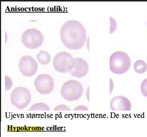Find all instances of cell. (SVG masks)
Segmentation results:
<instances>
[{"label":"cell","mask_w":147,"mask_h":137,"mask_svg":"<svg viewBox=\"0 0 147 137\" xmlns=\"http://www.w3.org/2000/svg\"><path fill=\"white\" fill-rule=\"evenodd\" d=\"M60 38L66 48L78 50L85 44L87 34L85 29L81 23L76 20L67 21L60 30Z\"/></svg>","instance_id":"obj_1"},{"label":"cell","mask_w":147,"mask_h":137,"mask_svg":"<svg viewBox=\"0 0 147 137\" xmlns=\"http://www.w3.org/2000/svg\"><path fill=\"white\" fill-rule=\"evenodd\" d=\"M131 66V59L128 54L123 52H116L111 56L110 69L113 74H125L129 70Z\"/></svg>","instance_id":"obj_2"},{"label":"cell","mask_w":147,"mask_h":137,"mask_svg":"<svg viewBox=\"0 0 147 137\" xmlns=\"http://www.w3.org/2000/svg\"><path fill=\"white\" fill-rule=\"evenodd\" d=\"M83 90L82 85L79 82L71 80L63 84L61 89V94L67 101H74L81 97Z\"/></svg>","instance_id":"obj_3"},{"label":"cell","mask_w":147,"mask_h":137,"mask_svg":"<svg viewBox=\"0 0 147 137\" xmlns=\"http://www.w3.org/2000/svg\"><path fill=\"white\" fill-rule=\"evenodd\" d=\"M53 65L54 69L58 72L70 73L75 66V59L69 53L61 52L55 56L53 60Z\"/></svg>","instance_id":"obj_4"},{"label":"cell","mask_w":147,"mask_h":137,"mask_svg":"<svg viewBox=\"0 0 147 137\" xmlns=\"http://www.w3.org/2000/svg\"><path fill=\"white\" fill-rule=\"evenodd\" d=\"M10 100L13 106L18 109H22L26 108L31 102V94L26 88L18 87L12 91Z\"/></svg>","instance_id":"obj_5"},{"label":"cell","mask_w":147,"mask_h":137,"mask_svg":"<svg viewBox=\"0 0 147 137\" xmlns=\"http://www.w3.org/2000/svg\"><path fill=\"white\" fill-rule=\"evenodd\" d=\"M21 40L22 43L27 48L35 49L43 44L44 37L40 31L35 28H31L24 32Z\"/></svg>","instance_id":"obj_6"},{"label":"cell","mask_w":147,"mask_h":137,"mask_svg":"<svg viewBox=\"0 0 147 137\" xmlns=\"http://www.w3.org/2000/svg\"><path fill=\"white\" fill-rule=\"evenodd\" d=\"M34 85L36 90L39 93L43 95L49 94L53 90L54 80L48 74H42L36 78Z\"/></svg>","instance_id":"obj_7"},{"label":"cell","mask_w":147,"mask_h":137,"mask_svg":"<svg viewBox=\"0 0 147 137\" xmlns=\"http://www.w3.org/2000/svg\"><path fill=\"white\" fill-rule=\"evenodd\" d=\"M19 67L20 71L23 75L26 77H32L37 72L38 63L32 56L26 55L21 58Z\"/></svg>","instance_id":"obj_8"},{"label":"cell","mask_w":147,"mask_h":137,"mask_svg":"<svg viewBox=\"0 0 147 137\" xmlns=\"http://www.w3.org/2000/svg\"><path fill=\"white\" fill-rule=\"evenodd\" d=\"M110 107L113 111H130L131 109V103L127 97L119 96L112 99Z\"/></svg>","instance_id":"obj_9"},{"label":"cell","mask_w":147,"mask_h":137,"mask_svg":"<svg viewBox=\"0 0 147 137\" xmlns=\"http://www.w3.org/2000/svg\"><path fill=\"white\" fill-rule=\"evenodd\" d=\"M75 66L69 74L74 77L81 78L84 77L89 71L87 62L81 58L75 59Z\"/></svg>","instance_id":"obj_10"},{"label":"cell","mask_w":147,"mask_h":137,"mask_svg":"<svg viewBox=\"0 0 147 137\" xmlns=\"http://www.w3.org/2000/svg\"><path fill=\"white\" fill-rule=\"evenodd\" d=\"M37 60L42 65H45L49 63L51 60V57L47 52L41 51L37 55Z\"/></svg>","instance_id":"obj_11"},{"label":"cell","mask_w":147,"mask_h":137,"mask_svg":"<svg viewBox=\"0 0 147 137\" xmlns=\"http://www.w3.org/2000/svg\"><path fill=\"white\" fill-rule=\"evenodd\" d=\"M134 68L135 71L138 74H143L146 71L147 65L144 61L139 60L135 63Z\"/></svg>","instance_id":"obj_12"},{"label":"cell","mask_w":147,"mask_h":137,"mask_svg":"<svg viewBox=\"0 0 147 137\" xmlns=\"http://www.w3.org/2000/svg\"><path fill=\"white\" fill-rule=\"evenodd\" d=\"M29 110L33 111H49L50 109L49 106L44 103H36L33 104L30 108Z\"/></svg>","instance_id":"obj_13"},{"label":"cell","mask_w":147,"mask_h":137,"mask_svg":"<svg viewBox=\"0 0 147 137\" xmlns=\"http://www.w3.org/2000/svg\"><path fill=\"white\" fill-rule=\"evenodd\" d=\"M141 90L142 95L147 98V78L142 82L141 86Z\"/></svg>","instance_id":"obj_14"},{"label":"cell","mask_w":147,"mask_h":137,"mask_svg":"<svg viewBox=\"0 0 147 137\" xmlns=\"http://www.w3.org/2000/svg\"><path fill=\"white\" fill-rule=\"evenodd\" d=\"M54 111H71L70 108L66 105H61L55 107Z\"/></svg>","instance_id":"obj_15"},{"label":"cell","mask_w":147,"mask_h":137,"mask_svg":"<svg viewBox=\"0 0 147 137\" xmlns=\"http://www.w3.org/2000/svg\"><path fill=\"white\" fill-rule=\"evenodd\" d=\"M13 86V83L11 79L9 77L6 76L5 90L7 91L11 89Z\"/></svg>","instance_id":"obj_16"},{"label":"cell","mask_w":147,"mask_h":137,"mask_svg":"<svg viewBox=\"0 0 147 137\" xmlns=\"http://www.w3.org/2000/svg\"><path fill=\"white\" fill-rule=\"evenodd\" d=\"M74 111H88L89 109L87 107L83 105H80L77 106L74 109Z\"/></svg>","instance_id":"obj_17"},{"label":"cell","mask_w":147,"mask_h":137,"mask_svg":"<svg viewBox=\"0 0 147 137\" xmlns=\"http://www.w3.org/2000/svg\"><path fill=\"white\" fill-rule=\"evenodd\" d=\"M110 93L111 94V92H113V88H114V84H113V81H112L111 79L110 80Z\"/></svg>","instance_id":"obj_18"},{"label":"cell","mask_w":147,"mask_h":137,"mask_svg":"<svg viewBox=\"0 0 147 137\" xmlns=\"http://www.w3.org/2000/svg\"></svg>","instance_id":"obj_19"}]
</instances>
